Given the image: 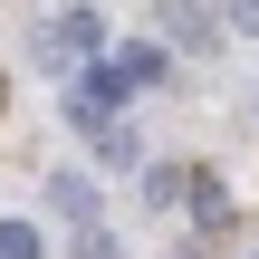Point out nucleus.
<instances>
[{
	"label": "nucleus",
	"mask_w": 259,
	"mask_h": 259,
	"mask_svg": "<svg viewBox=\"0 0 259 259\" xmlns=\"http://www.w3.org/2000/svg\"><path fill=\"white\" fill-rule=\"evenodd\" d=\"M192 221H202V231H221V221H231V211H221V183H211V173H192Z\"/></svg>",
	"instance_id": "nucleus-5"
},
{
	"label": "nucleus",
	"mask_w": 259,
	"mask_h": 259,
	"mask_svg": "<svg viewBox=\"0 0 259 259\" xmlns=\"http://www.w3.org/2000/svg\"><path fill=\"white\" fill-rule=\"evenodd\" d=\"M231 29H250V38H259V0H231Z\"/></svg>",
	"instance_id": "nucleus-8"
},
{
	"label": "nucleus",
	"mask_w": 259,
	"mask_h": 259,
	"mask_svg": "<svg viewBox=\"0 0 259 259\" xmlns=\"http://www.w3.org/2000/svg\"><path fill=\"white\" fill-rule=\"evenodd\" d=\"M48 202H58V211H67V221H77V231H96V221H87V211H96V192H87V183H58V192H48Z\"/></svg>",
	"instance_id": "nucleus-6"
},
{
	"label": "nucleus",
	"mask_w": 259,
	"mask_h": 259,
	"mask_svg": "<svg viewBox=\"0 0 259 259\" xmlns=\"http://www.w3.org/2000/svg\"><path fill=\"white\" fill-rule=\"evenodd\" d=\"M192 192V173H173V163H144V202H183Z\"/></svg>",
	"instance_id": "nucleus-4"
},
{
	"label": "nucleus",
	"mask_w": 259,
	"mask_h": 259,
	"mask_svg": "<svg viewBox=\"0 0 259 259\" xmlns=\"http://www.w3.org/2000/svg\"><path fill=\"white\" fill-rule=\"evenodd\" d=\"M0 259H38V231L29 221H0Z\"/></svg>",
	"instance_id": "nucleus-7"
},
{
	"label": "nucleus",
	"mask_w": 259,
	"mask_h": 259,
	"mask_svg": "<svg viewBox=\"0 0 259 259\" xmlns=\"http://www.w3.org/2000/svg\"><path fill=\"white\" fill-rule=\"evenodd\" d=\"M106 67H115L125 87H154V77H163V48H154V38H125V48H106Z\"/></svg>",
	"instance_id": "nucleus-2"
},
{
	"label": "nucleus",
	"mask_w": 259,
	"mask_h": 259,
	"mask_svg": "<svg viewBox=\"0 0 259 259\" xmlns=\"http://www.w3.org/2000/svg\"><path fill=\"white\" fill-rule=\"evenodd\" d=\"M87 144H96V163H135V125H125V115L87 125Z\"/></svg>",
	"instance_id": "nucleus-3"
},
{
	"label": "nucleus",
	"mask_w": 259,
	"mask_h": 259,
	"mask_svg": "<svg viewBox=\"0 0 259 259\" xmlns=\"http://www.w3.org/2000/svg\"><path fill=\"white\" fill-rule=\"evenodd\" d=\"M38 48H48V67H67V77H77V67H96V58H106V19H96V10H58V19L38 29Z\"/></svg>",
	"instance_id": "nucleus-1"
}]
</instances>
